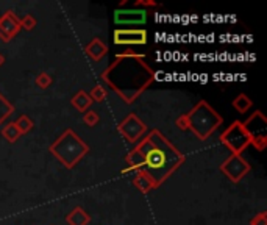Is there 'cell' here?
<instances>
[{
    "label": "cell",
    "mask_w": 267,
    "mask_h": 225,
    "mask_svg": "<svg viewBox=\"0 0 267 225\" xmlns=\"http://www.w3.org/2000/svg\"><path fill=\"white\" fill-rule=\"evenodd\" d=\"M70 103H72V106L77 111L86 113L89 109V106L92 105V100H91V97L86 91H78L72 98H70Z\"/></svg>",
    "instance_id": "obj_15"
},
{
    "label": "cell",
    "mask_w": 267,
    "mask_h": 225,
    "mask_svg": "<svg viewBox=\"0 0 267 225\" xmlns=\"http://www.w3.org/2000/svg\"><path fill=\"white\" fill-rule=\"evenodd\" d=\"M244 130L250 138V146L255 147L258 152H262L267 147V119L259 109H256L253 115L242 122Z\"/></svg>",
    "instance_id": "obj_6"
},
{
    "label": "cell",
    "mask_w": 267,
    "mask_h": 225,
    "mask_svg": "<svg viewBox=\"0 0 267 225\" xmlns=\"http://www.w3.org/2000/svg\"><path fill=\"white\" fill-rule=\"evenodd\" d=\"M253 106V102L245 95V94H239L234 100H233V108L237 113H247Z\"/></svg>",
    "instance_id": "obj_18"
},
{
    "label": "cell",
    "mask_w": 267,
    "mask_h": 225,
    "mask_svg": "<svg viewBox=\"0 0 267 225\" xmlns=\"http://www.w3.org/2000/svg\"><path fill=\"white\" fill-rule=\"evenodd\" d=\"M125 161L128 167L123 169V174L143 169L161 186L178 167L185 164L186 157L160 130L155 129L130 150Z\"/></svg>",
    "instance_id": "obj_1"
},
{
    "label": "cell",
    "mask_w": 267,
    "mask_h": 225,
    "mask_svg": "<svg viewBox=\"0 0 267 225\" xmlns=\"http://www.w3.org/2000/svg\"><path fill=\"white\" fill-rule=\"evenodd\" d=\"M16 127H18V130L21 135H27V133H30L32 129L35 127V122L28 118L27 115H22L18 121H16Z\"/></svg>",
    "instance_id": "obj_19"
},
{
    "label": "cell",
    "mask_w": 267,
    "mask_h": 225,
    "mask_svg": "<svg viewBox=\"0 0 267 225\" xmlns=\"http://www.w3.org/2000/svg\"><path fill=\"white\" fill-rule=\"evenodd\" d=\"M13 113H14V105L2 92H0V125H2L13 115Z\"/></svg>",
    "instance_id": "obj_16"
},
{
    "label": "cell",
    "mask_w": 267,
    "mask_h": 225,
    "mask_svg": "<svg viewBox=\"0 0 267 225\" xmlns=\"http://www.w3.org/2000/svg\"><path fill=\"white\" fill-rule=\"evenodd\" d=\"M35 84H36L38 88H41V89H47L50 84H52V77L47 72H41L39 75H36Z\"/></svg>",
    "instance_id": "obj_22"
},
{
    "label": "cell",
    "mask_w": 267,
    "mask_h": 225,
    "mask_svg": "<svg viewBox=\"0 0 267 225\" xmlns=\"http://www.w3.org/2000/svg\"><path fill=\"white\" fill-rule=\"evenodd\" d=\"M108 46L105 44V42L102 39H98V38H94L91 42H88V46L84 47V53H86V56L94 61V63H98L100 61L103 56L108 53Z\"/></svg>",
    "instance_id": "obj_13"
},
{
    "label": "cell",
    "mask_w": 267,
    "mask_h": 225,
    "mask_svg": "<svg viewBox=\"0 0 267 225\" xmlns=\"http://www.w3.org/2000/svg\"><path fill=\"white\" fill-rule=\"evenodd\" d=\"M147 21L146 10H116L114 11V22L116 25H143Z\"/></svg>",
    "instance_id": "obj_11"
},
{
    "label": "cell",
    "mask_w": 267,
    "mask_h": 225,
    "mask_svg": "<svg viewBox=\"0 0 267 225\" xmlns=\"http://www.w3.org/2000/svg\"><path fill=\"white\" fill-rule=\"evenodd\" d=\"M19 21H21V28H24V30H27V32H32L33 28L36 27V24H38L32 14H27V16H24Z\"/></svg>",
    "instance_id": "obj_23"
},
{
    "label": "cell",
    "mask_w": 267,
    "mask_h": 225,
    "mask_svg": "<svg viewBox=\"0 0 267 225\" xmlns=\"http://www.w3.org/2000/svg\"><path fill=\"white\" fill-rule=\"evenodd\" d=\"M5 63V56L2 55V53H0V66H2Z\"/></svg>",
    "instance_id": "obj_27"
},
{
    "label": "cell",
    "mask_w": 267,
    "mask_h": 225,
    "mask_svg": "<svg viewBox=\"0 0 267 225\" xmlns=\"http://www.w3.org/2000/svg\"><path fill=\"white\" fill-rule=\"evenodd\" d=\"M2 136L8 141V143H16V141L22 136L16 127V122H8L2 129Z\"/></svg>",
    "instance_id": "obj_17"
},
{
    "label": "cell",
    "mask_w": 267,
    "mask_h": 225,
    "mask_svg": "<svg viewBox=\"0 0 267 225\" xmlns=\"http://www.w3.org/2000/svg\"><path fill=\"white\" fill-rule=\"evenodd\" d=\"M49 152L64 167L74 169L89 153V146L72 129H67L60 138H56L55 143L50 144Z\"/></svg>",
    "instance_id": "obj_3"
},
{
    "label": "cell",
    "mask_w": 267,
    "mask_h": 225,
    "mask_svg": "<svg viewBox=\"0 0 267 225\" xmlns=\"http://www.w3.org/2000/svg\"><path fill=\"white\" fill-rule=\"evenodd\" d=\"M219 139L231 152V155H241L250 146V138L244 130V125L241 121H234L230 127H227L220 133Z\"/></svg>",
    "instance_id": "obj_5"
},
{
    "label": "cell",
    "mask_w": 267,
    "mask_h": 225,
    "mask_svg": "<svg viewBox=\"0 0 267 225\" xmlns=\"http://www.w3.org/2000/svg\"><path fill=\"white\" fill-rule=\"evenodd\" d=\"M136 8H147V7H158V4L155 2V0H136L135 2Z\"/></svg>",
    "instance_id": "obj_26"
},
{
    "label": "cell",
    "mask_w": 267,
    "mask_h": 225,
    "mask_svg": "<svg viewBox=\"0 0 267 225\" xmlns=\"http://www.w3.org/2000/svg\"><path fill=\"white\" fill-rule=\"evenodd\" d=\"M100 78L123 103L133 105L155 81V70L147 64L144 55L126 50L116 55Z\"/></svg>",
    "instance_id": "obj_2"
},
{
    "label": "cell",
    "mask_w": 267,
    "mask_h": 225,
    "mask_svg": "<svg viewBox=\"0 0 267 225\" xmlns=\"http://www.w3.org/2000/svg\"><path fill=\"white\" fill-rule=\"evenodd\" d=\"M21 30V21L11 10L0 16V39L4 42H10L14 36H18Z\"/></svg>",
    "instance_id": "obj_10"
},
{
    "label": "cell",
    "mask_w": 267,
    "mask_h": 225,
    "mask_svg": "<svg viewBox=\"0 0 267 225\" xmlns=\"http://www.w3.org/2000/svg\"><path fill=\"white\" fill-rule=\"evenodd\" d=\"M106 95H108V91L103 86H100V84H95V86L91 89V94H89L91 100L92 102H98V103L103 102L106 98Z\"/></svg>",
    "instance_id": "obj_20"
},
{
    "label": "cell",
    "mask_w": 267,
    "mask_h": 225,
    "mask_svg": "<svg viewBox=\"0 0 267 225\" xmlns=\"http://www.w3.org/2000/svg\"><path fill=\"white\" fill-rule=\"evenodd\" d=\"M117 132L125 138L126 143L136 144L146 136L147 125H146V122L141 121L135 113H130V115L117 125Z\"/></svg>",
    "instance_id": "obj_7"
},
{
    "label": "cell",
    "mask_w": 267,
    "mask_h": 225,
    "mask_svg": "<svg viewBox=\"0 0 267 225\" xmlns=\"http://www.w3.org/2000/svg\"><path fill=\"white\" fill-rule=\"evenodd\" d=\"M133 186L143 194H149L150 191L160 188L157 185V181H155L146 171H143V169H138V171H135V177L131 180Z\"/></svg>",
    "instance_id": "obj_12"
},
{
    "label": "cell",
    "mask_w": 267,
    "mask_h": 225,
    "mask_svg": "<svg viewBox=\"0 0 267 225\" xmlns=\"http://www.w3.org/2000/svg\"><path fill=\"white\" fill-rule=\"evenodd\" d=\"M186 116L189 132L200 141H206L223 124V118L206 100H200L189 113H186Z\"/></svg>",
    "instance_id": "obj_4"
},
{
    "label": "cell",
    "mask_w": 267,
    "mask_h": 225,
    "mask_svg": "<svg viewBox=\"0 0 267 225\" xmlns=\"http://www.w3.org/2000/svg\"><path fill=\"white\" fill-rule=\"evenodd\" d=\"M250 171H251V166L245 158H242V155H230L220 164V172L231 183H239Z\"/></svg>",
    "instance_id": "obj_8"
},
{
    "label": "cell",
    "mask_w": 267,
    "mask_h": 225,
    "mask_svg": "<svg viewBox=\"0 0 267 225\" xmlns=\"http://www.w3.org/2000/svg\"><path fill=\"white\" fill-rule=\"evenodd\" d=\"M112 41L116 46H146L149 38L144 28H116Z\"/></svg>",
    "instance_id": "obj_9"
},
{
    "label": "cell",
    "mask_w": 267,
    "mask_h": 225,
    "mask_svg": "<svg viewBox=\"0 0 267 225\" xmlns=\"http://www.w3.org/2000/svg\"><path fill=\"white\" fill-rule=\"evenodd\" d=\"M250 225H267V213L265 211H262V213H259L253 217L250 220Z\"/></svg>",
    "instance_id": "obj_25"
},
{
    "label": "cell",
    "mask_w": 267,
    "mask_h": 225,
    "mask_svg": "<svg viewBox=\"0 0 267 225\" xmlns=\"http://www.w3.org/2000/svg\"><path fill=\"white\" fill-rule=\"evenodd\" d=\"M98 122H100V116H98V113L94 111V109H88V111L83 115V124H84V125L95 127Z\"/></svg>",
    "instance_id": "obj_21"
},
{
    "label": "cell",
    "mask_w": 267,
    "mask_h": 225,
    "mask_svg": "<svg viewBox=\"0 0 267 225\" xmlns=\"http://www.w3.org/2000/svg\"><path fill=\"white\" fill-rule=\"evenodd\" d=\"M175 125L178 127L181 132H189V122H188V116H186V115H183V116L177 118Z\"/></svg>",
    "instance_id": "obj_24"
},
{
    "label": "cell",
    "mask_w": 267,
    "mask_h": 225,
    "mask_svg": "<svg viewBox=\"0 0 267 225\" xmlns=\"http://www.w3.org/2000/svg\"><path fill=\"white\" fill-rule=\"evenodd\" d=\"M66 222L69 225H88L91 222V216L81 206H75L66 216Z\"/></svg>",
    "instance_id": "obj_14"
}]
</instances>
